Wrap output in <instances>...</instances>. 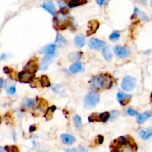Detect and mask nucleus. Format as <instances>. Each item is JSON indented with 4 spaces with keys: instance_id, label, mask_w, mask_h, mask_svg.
Instances as JSON below:
<instances>
[{
    "instance_id": "f257e3e1",
    "label": "nucleus",
    "mask_w": 152,
    "mask_h": 152,
    "mask_svg": "<svg viewBox=\"0 0 152 152\" xmlns=\"http://www.w3.org/2000/svg\"><path fill=\"white\" fill-rule=\"evenodd\" d=\"M137 146L131 137L122 136L111 144V152H137Z\"/></svg>"
},
{
    "instance_id": "f03ea898",
    "label": "nucleus",
    "mask_w": 152,
    "mask_h": 152,
    "mask_svg": "<svg viewBox=\"0 0 152 152\" xmlns=\"http://www.w3.org/2000/svg\"><path fill=\"white\" fill-rule=\"evenodd\" d=\"M93 87L98 90L102 89H109L113 84L111 77L108 74H99L95 75L91 81Z\"/></svg>"
},
{
    "instance_id": "7ed1b4c3",
    "label": "nucleus",
    "mask_w": 152,
    "mask_h": 152,
    "mask_svg": "<svg viewBox=\"0 0 152 152\" xmlns=\"http://www.w3.org/2000/svg\"><path fill=\"white\" fill-rule=\"evenodd\" d=\"M70 25V19L64 11H60L54 17V27L57 29H64Z\"/></svg>"
},
{
    "instance_id": "20e7f679",
    "label": "nucleus",
    "mask_w": 152,
    "mask_h": 152,
    "mask_svg": "<svg viewBox=\"0 0 152 152\" xmlns=\"http://www.w3.org/2000/svg\"><path fill=\"white\" fill-rule=\"evenodd\" d=\"M99 95L97 92L91 91L86 95L84 100V105L85 107H95L99 102Z\"/></svg>"
},
{
    "instance_id": "39448f33",
    "label": "nucleus",
    "mask_w": 152,
    "mask_h": 152,
    "mask_svg": "<svg viewBox=\"0 0 152 152\" xmlns=\"http://www.w3.org/2000/svg\"><path fill=\"white\" fill-rule=\"evenodd\" d=\"M136 79L131 76H125L123 78L121 87L125 91H131L136 86Z\"/></svg>"
},
{
    "instance_id": "423d86ee",
    "label": "nucleus",
    "mask_w": 152,
    "mask_h": 152,
    "mask_svg": "<svg viewBox=\"0 0 152 152\" xmlns=\"http://www.w3.org/2000/svg\"><path fill=\"white\" fill-rule=\"evenodd\" d=\"M35 74L27 70H23L22 72L18 74V78L22 83H31L34 81Z\"/></svg>"
},
{
    "instance_id": "0eeeda50",
    "label": "nucleus",
    "mask_w": 152,
    "mask_h": 152,
    "mask_svg": "<svg viewBox=\"0 0 152 152\" xmlns=\"http://www.w3.org/2000/svg\"><path fill=\"white\" fill-rule=\"evenodd\" d=\"M89 47L92 49H100L105 47V42L102 40L97 39V38H91L89 40Z\"/></svg>"
},
{
    "instance_id": "6e6552de",
    "label": "nucleus",
    "mask_w": 152,
    "mask_h": 152,
    "mask_svg": "<svg viewBox=\"0 0 152 152\" xmlns=\"http://www.w3.org/2000/svg\"><path fill=\"white\" fill-rule=\"evenodd\" d=\"M114 52L116 55L119 57H126L129 55L130 52L129 51L126 49V48L123 47L121 46H117L114 47Z\"/></svg>"
},
{
    "instance_id": "1a4fd4ad",
    "label": "nucleus",
    "mask_w": 152,
    "mask_h": 152,
    "mask_svg": "<svg viewBox=\"0 0 152 152\" xmlns=\"http://www.w3.org/2000/svg\"><path fill=\"white\" fill-rule=\"evenodd\" d=\"M99 23L97 20H91L88 23V30L87 31V35L90 36V35H93L97 31V30L99 28Z\"/></svg>"
},
{
    "instance_id": "9d476101",
    "label": "nucleus",
    "mask_w": 152,
    "mask_h": 152,
    "mask_svg": "<svg viewBox=\"0 0 152 152\" xmlns=\"http://www.w3.org/2000/svg\"><path fill=\"white\" fill-rule=\"evenodd\" d=\"M42 8H43L45 10L52 15H55L56 13V8L55 5H53L51 0H46L42 5Z\"/></svg>"
},
{
    "instance_id": "9b49d317",
    "label": "nucleus",
    "mask_w": 152,
    "mask_h": 152,
    "mask_svg": "<svg viewBox=\"0 0 152 152\" xmlns=\"http://www.w3.org/2000/svg\"><path fill=\"white\" fill-rule=\"evenodd\" d=\"M131 95H128V94H125L122 92H119L117 93V99H118L119 102L120 103V105H122L123 106L126 105L127 104H128L131 101Z\"/></svg>"
},
{
    "instance_id": "f8f14e48",
    "label": "nucleus",
    "mask_w": 152,
    "mask_h": 152,
    "mask_svg": "<svg viewBox=\"0 0 152 152\" xmlns=\"http://www.w3.org/2000/svg\"><path fill=\"white\" fill-rule=\"evenodd\" d=\"M139 137L142 139V140H148L152 136V127L150 128H146V129L140 130L139 133Z\"/></svg>"
},
{
    "instance_id": "ddd939ff",
    "label": "nucleus",
    "mask_w": 152,
    "mask_h": 152,
    "mask_svg": "<svg viewBox=\"0 0 152 152\" xmlns=\"http://www.w3.org/2000/svg\"><path fill=\"white\" fill-rule=\"evenodd\" d=\"M56 44H48L42 49L40 53H43L46 55L53 56L55 54Z\"/></svg>"
},
{
    "instance_id": "4468645a",
    "label": "nucleus",
    "mask_w": 152,
    "mask_h": 152,
    "mask_svg": "<svg viewBox=\"0 0 152 152\" xmlns=\"http://www.w3.org/2000/svg\"><path fill=\"white\" fill-rule=\"evenodd\" d=\"M53 56L50 55L45 56V57L42 58V61H41L40 69H42V70H46V69L48 68L49 66H50V63L53 61Z\"/></svg>"
},
{
    "instance_id": "2eb2a0df",
    "label": "nucleus",
    "mask_w": 152,
    "mask_h": 152,
    "mask_svg": "<svg viewBox=\"0 0 152 152\" xmlns=\"http://www.w3.org/2000/svg\"><path fill=\"white\" fill-rule=\"evenodd\" d=\"M62 141L67 145H72L74 144L76 141V139L74 136L71 135V134H62L60 136Z\"/></svg>"
},
{
    "instance_id": "dca6fc26",
    "label": "nucleus",
    "mask_w": 152,
    "mask_h": 152,
    "mask_svg": "<svg viewBox=\"0 0 152 152\" xmlns=\"http://www.w3.org/2000/svg\"><path fill=\"white\" fill-rule=\"evenodd\" d=\"M24 70L29 71V72L35 74L36 70H37V63H36V61L35 60L30 61L24 68Z\"/></svg>"
},
{
    "instance_id": "f3484780",
    "label": "nucleus",
    "mask_w": 152,
    "mask_h": 152,
    "mask_svg": "<svg viewBox=\"0 0 152 152\" xmlns=\"http://www.w3.org/2000/svg\"><path fill=\"white\" fill-rule=\"evenodd\" d=\"M152 116V112L151 111H146L143 113L137 115V122L139 124H142L147 119H148L149 118Z\"/></svg>"
},
{
    "instance_id": "a211bd4d",
    "label": "nucleus",
    "mask_w": 152,
    "mask_h": 152,
    "mask_svg": "<svg viewBox=\"0 0 152 152\" xmlns=\"http://www.w3.org/2000/svg\"><path fill=\"white\" fill-rule=\"evenodd\" d=\"M69 8H75L87 3V0H65Z\"/></svg>"
},
{
    "instance_id": "6ab92c4d",
    "label": "nucleus",
    "mask_w": 152,
    "mask_h": 152,
    "mask_svg": "<svg viewBox=\"0 0 152 152\" xmlns=\"http://www.w3.org/2000/svg\"><path fill=\"white\" fill-rule=\"evenodd\" d=\"M82 70H83V65H82L81 63L79 62H75L69 67V71L72 73L79 72Z\"/></svg>"
},
{
    "instance_id": "aec40b11",
    "label": "nucleus",
    "mask_w": 152,
    "mask_h": 152,
    "mask_svg": "<svg viewBox=\"0 0 152 152\" xmlns=\"http://www.w3.org/2000/svg\"><path fill=\"white\" fill-rule=\"evenodd\" d=\"M102 54L103 55L104 58L107 61H111L112 58H113V54L111 53V51L109 46H105L102 49Z\"/></svg>"
},
{
    "instance_id": "412c9836",
    "label": "nucleus",
    "mask_w": 152,
    "mask_h": 152,
    "mask_svg": "<svg viewBox=\"0 0 152 152\" xmlns=\"http://www.w3.org/2000/svg\"><path fill=\"white\" fill-rule=\"evenodd\" d=\"M75 44L79 48H82L85 44V37L83 35H78L75 37Z\"/></svg>"
},
{
    "instance_id": "4be33fe9",
    "label": "nucleus",
    "mask_w": 152,
    "mask_h": 152,
    "mask_svg": "<svg viewBox=\"0 0 152 152\" xmlns=\"http://www.w3.org/2000/svg\"><path fill=\"white\" fill-rule=\"evenodd\" d=\"M134 14H136V16H139V17L142 19V20H143V21L148 22L149 20L148 15L146 14V13H144V12L139 11L137 8H134Z\"/></svg>"
},
{
    "instance_id": "5701e85b",
    "label": "nucleus",
    "mask_w": 152,
    "mask_h": 152,
    "mask_svg": "<svg viewBox=\"0 0 152 152\" xmlns=\"http://www.w3.org/2000/svg\"><path fill=\"white\" fill-rule=\"evenodd\" d=\"M39 82H40V84L42 87H50V82L49 78H48L47 75H42V77L39 78Z\"/></svg>"
},
{
    "instance_id": "b1692460",
    "label": "nucleus",
    "mask_w": 152,
    "mask_h": 152,
    "mask_svg": "<svg viewBox=\"0 0 152 152\" xmlns=\"http://www.w3.org/2000/svg\"><path fill=\"white\" fill-rule=\"evenodd\" d=\"M52 90H53L55 93L62 94L65 93V87L62 85V84H56V85H54L52 87Z\"/></svg>"
},
{
    "instance_id": "393cba45",
    "label": "nucleus",
    "mask_w": 152,
    "mask_h": 152,
    "mask_svg": "<svg viewBox=\"0 0 152 152\" xmlns=\"http://www.w3.org/2000/svg\"><path fill=\"white\" fill-rule=\"evenodd\" d=\"M56 43L60 46H64L66 44V40L60 34H57L56 37Z\"/></svg>"
},
{
    "instance_id": "a878e982",
    "label": "nucleus",
    "mask_w": 152,
    "mask_h": 152,
    "mask_svg": "<svg viewBox=\"0 0 152 152\" xmlns=\"http://www.w3.org/2000/svg\"><path fill=\"white\" fill-rule=\"evenodd\" d=\"M69 59L73 61H76L77 62V61H79V59L81 58L82 57V52H74V53H71V54H69Z\"/></svg>"
},
{
    "instance_id": "bb28decb",
    "label": "nucleus",
    "mask_w": 152,
    "mask_h": 152,
    "mask_svg": "<svg viewBox=\"0 0 152 152\" xmlns=\"http://www.w3.org/2000/svg\"><path fill=\"white\" fill-rule=\"evenodd\" d=\"M55 110H56L55 106L50 107L48 108L46 115H45V117L46 118V119H51L52 116H53V112L55 111Z\"/></svg>"
},
{
    "instance_id": "cd10ccee",
    "label": "nucleus",
    "mask_w": 152,
    "mask_h": 152,
    "mask_svg": "<svg viewBox=\"0 0 152 152\" xmlns=\"http://www.w3.org/2000/svg\"><path fill=\"white\" fill-rule=\"evenodd\" d=\"M74 123L77 128H80L82 127V119L81 117L79 115H74L73 117Z\"/></svg>"
},
{
    "instance_id": "c85d7f7f",
    "label": "nucleus",
    "mask_w": 152,
    "mask_h": 152,
    "mask_svg": "<svg viewBox=\"0 0 152 152\" xmlns=\"http://www.w3.org/2000/svg\"><path fill=\"white\" fill-rule=\"evenodd\" d=\"M99 120L102 122H106L108 120H109L110 119V113L109 112H104V113H100L99 114Z\"/></svg>"
},
{
    "instance_id": "c756f323",
    "label": "nucleus",
    "mask_w": 152,
    "mask_h": 152,
    "mask_svg": "<svg viewBox=\"0 0 152 152\" xmlns=\"http://www.w3.org/2000/svg\"><path fill=\"white\" fill-rule=\"evenodd\" d=\"M6 152H20L18 147L16 146H6L5 148Z\"/></svg>"
},
{
    "instance_id": "7c9ffc66",
    "label": "nucleus",
    "mask_w": 152,
    "mask_h": 152,
    "mask_svg": "<svg viewBox=\"0 0 152 152\" xmlns=\"http://www.w3.org/2000/svg\"><path fill=\"white\" fill-rule=\"evenodd\" d=\"M119 37H120V33L118 31H113V32L111 33L110 37H109L111 40H115L118 39Z\"/></svg>"
},
{
    "instance_id": "2f4dec72",
    "label": "nucleus",
    "mask_w": 152,
    "mask_h": 152,
    "mask_svg": "<svg viewBox=\"0 0 152 152\" xmlns=\"http://www.w3.org/2000/svg\"><path fill=\"white\" fill-rule=\"evenodd\" d=\"M119 114H120L119 111H117V110H113V111H111L110 113V119H109L113 120L115 119H117L118 117Z\"/></svg>"
},
{
    "instance_id": "473e14b6",
    "label": "nucleus",
    "mask_w": 152,
    "mask_h": 152,
    "mask_svg": "<svg viewBox=\"0 0 152 152\" xmlns=\"http://www.w3.org/2000/svg\"><path fill=\"white\" fill-rule=\"evenodd\" d=\"M35 99H32V98H28V99H27V101H26L25 104H26V106L28 107H33L34 106V105H35Z\"/></svg>"
},
{
    "instance_id": "72a5a7b5",
    "label": "nucleus",
    "mask_w": 152,
    "mask_h": 152,
    "mask_svg": "<svg viewBox=\"0 0 152 152\" xmlns=\"http://www.w3.org/2000/svg\"><path fill=\"white\" fill-rule=\"evenodd\" d=\"M127 113L131 116H135L138 115L137 111H136L135 110L132 109V108H128V110H127Z\"/></svg>"
},
{
    "instance_id": "f704fd0d",
    "label": "nucleus",
    "mask_w": 152,
    "mask_h": 152,
    "mask_svg": "<svg viewBox=\"0 0 152 152\" xmlns=\"http://www.w3.org/2000/svg\"><path fill=\"white\" fill-rule=\"evenodd\" d=\"M7 92L10 95H13L16 93V87H15V86H11L7 89Z\"/></svg>"
},
{
    "instance_id": "c9c22d12",
    "label": "nucleus",
    "mask_w": 152,
    "mask_h": 152,
    "mask_svg": "<svg viewBox=\"0 0 152 152\" xmlns=\"http://www.w3.org/2000/svg\"><path fill=\"white\" fill-rule=\"evenodd\" d=\"M96 2H97V3L98 4V5L102 6V5H103L104 4H105L106 0H96Z\"/></svg>"
},
{
    "instance_id": "e433bc0d",
    "label": "nucleus",
    "mask_w": 152,
    "mask_h": 152,
    "mask_svg": "<svg viewBox=\"0 0 152 152\" xmlns=\"http://www.w3.org/2000/svg\"><path fill=\"white\" fill-rule=\"evenodd\" d=\"M104 141V137L102 136H101V135H99L98 136V142H99V144H102V142H103Z\"/></svg>"
},
{
    "instance_id": "4c0bfd02",
    "label": "nucleus",
    "mask_w": 152,
    "mask_h": 152,
    "mask_svg": "<svg viewBox=\"0 0 152 152\" xmlns=\"http://www.w3.org/2000/svg\"><path fill=\"white\" fill-rule=\"evenodd\" d=\"M79 152H88V150L87 148H85L83 146H80L79 148Z\"/></svg>"
},
{
    "instance_id": "58836bf2",
    "label": "nucleus",
    "mask_w": 152,
    "mask_h": 152,
    "mask_svg": "<svg viewBox=\"0 0 152 152\" xmlns=\"http://www.w3.org/2000/svg\"><path fill=\"white\" fill-rule=\"evenodd\" d=\"M139 3L142 4V5H146V4H147V1L146 0H137Z\"/></svg>"
},
{
    "instance_id": "ea45409f",
    "label": "nucleus",
    "mask_w": 152,
    "mask_h": 152,
    "mask_svg": "<svg viewBox=\"0 0 152 152\" xmlns=\"http://www.w3.org/2000/svg\"><path fill=\"white\" fill-rule=\"evenodd\" d=\"M65 152H79L76 148H69V149H67L65 151Z\"/></svg>"
},
{
    "instance_id": "a19ab883",
    "label": "nucleus",
    "mask_w": 152,
    "mask_h": 152,
    "mask_svg": "<svg viewBox=\"0 0 152 152\" xmlns=\"http://www.w3.org/2000/svg\"><path fill=\"white\" fill-rule=\"evenodd\" d=\"M34 131H36V127L34 125H31L29 128L30 132H34Z\"/></svg>"
},
{
    "instance_id": "79ce46f5",
    "label": "nucleus",
    "mask_w": 152,
    "mask_h": 152,
    "mask_svg": "<svg viewBox=\"0 0 152 152\" xmlns=\"http://www.w3.org/2000/svg\"><path fill=\"white\" fill-rule=\"evenodd\" d=\"M3 79L0 78V88H2V87L3 86Z\"/></svg>"
},
{
    "instance_id": "37998d69",
    "label": "nucleus",
    "mask_w": 152,
    "mask_h": 152,
    "mask_svg": "<svg viewBox=\"0 0 152 152\" xmlns=\"http://www.w3.org/2000/svg\"><path fill=\"white\" fill-rule=\"evenodd\" d=\"M0 152H4L3 148H2V147H0Z\"/></svg>"
},
{
    "instance_id": "c03bdc74",
    "label": "nucleus",
    "mask_w": 152,
    "mask_h": 152,
    "mask_svg": "<svg viewBox=\"0 0 152 152\" xmlns=\"http://www.w3.org/2000/svg\"><path fill=\"white\" fill-rule=\"evenodd\" d=\"M151 7L152 8V1H151Z\"/></svg>"
},
{
    "instance_id": "a18cd8bd",
    "label": "nucleus",
    "mask_w": 152,
    "mask_h": 152,
    "mask_svg": "<svg viewBox=\"0 0 152 152\" xmlns=\"http://www.w3.org/2000/svg\"><path fill=\"white\" fill-rule=\"evenodd\" d=\"M0 124H1V117H0Z\"/></svg>"
},
{
    "instance_id": "49530a36",
    "label": "nucleus",
    "mask_w": 152,
    "mask_h": 152,
    "mask_svg": "<svg viewBox=\"0 0 152 152\" xmlns=\"http://www.w3.org/2000/svg\"><path fill=\"white\" fill-rule=\"evenodd\" d=\"M151 98H152V93H151Z\"/></svg>"
}]
</instances>
